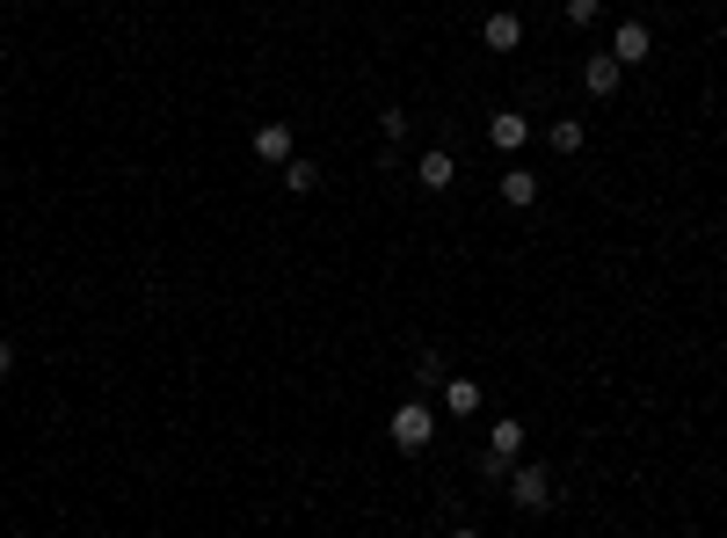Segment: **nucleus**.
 Listing matches in <instances>:
<instances>
[{"mask_svg":"<svg viewBox=\"0 0 727 538\" xmlns=\"http://www.w3.org/2000/svg\"><path fill=\"white\" fill-rule=\"evenodd\" d=\"M451 538H481V531H473V524H459V531H451Z\"/></svg>","mask_w":727,"mask_h":538,"instance_id":"obj_18","label":"nucleus"},{"mask_svg":"<svg viewBox=\"0 0 727 538\" xmlns=\"http://www.w3.org/2000/svg\"><path fill=\"white\" fill-rule=\"evenodd\" d=\"M524 139H532V124L516 117V110H495V117H487V146L495 153H516Z\"/></svg>","mask_w":727,"mask_h":538,"instance_id":"obj_6","label":"nucleus"},{"mask_svg":"<svg viewBox=\"0 0 727 538\" xmlns=\"http://www.w3.org/2000/svg\"><path fill=\"white\" fill-rule=\"evenodd\" d=\"M582 88H589V95H618V88H626V66H618L611 51H589V66H582Z\"/></svg>","mask_w":727,"mask_h":538,"instance_id":"obj_4","label":"nucleus"},{"mask_svg":"<svg viewBox=\"0 0 727 538\" xmlns=\"http://www.w3.org/2000/svg\"><path fill=\"white\" fill-rule=\"evenodd\" d=\"M291 153H298V139H291V124H263V131H255V161H269V168H284Z\"/></svg>","mask_w":727,"mask_h":538,"instance_id":"obj_7","label":"nucleus"},{"mask_svg":"<svg viewBox=\"0 0 727 538\" xmlns=\"http://www.w3.org/2000/svg\"><path fill=\"white\" fill-rule=\"evenodd\" d=\"M648 51H654V29L648 23H618V29H611V59H618V66H640Z\"/></svg>","mask_w":727,"mask_h":538,"instance_id":"obj_3","label":"nucleus"},{"mask_svg":"<svg viewBox=\"0 0 727 538\" xmlns=\"http://www.w3.org/2000/svg\"><path fill=\"white\" fill-rule=\"evenodd\" d=\"M444 379H451V371H444V349H422V357H414V386L430 393V386H444Z\"/></svg>","mask_w":727,"mask_h":538,"instance_id":"obj_13","label":"nucleus"},{"mask_svg":"<svg viewBox=\"0 0 727 538\" xmlns=\"http://www.w3.org/2000/svg\"><path fill=\"white\" fill-rule=\"evenodd\" d=\"M386 430H393V451H430L436 444V415L422 408V400H400Z\"/></svg>","mask_w":727,"mask_h":538,"instance_id":"obj_1","label":"nucleus"},{"mask_svg":"<svg viewBox=\"0 0 727 538\" xmlns=\"http://www.w3.org/2000/svg\"><path fill=\"white\" fill-rule=\"evenodd\" d=\"M444 415H481V386L473 379H444Z\"/></svg>","mask_w":727,"mask_h":538,"instance_id":"obj_10","label":"nucleus"},{"mask_svg":"<svg viewBox=\"0 0 727 538\" xmlns=\"http://www.w3.org/2000/svg\"><path fill=\"white\" fill-rule=\"evenodd\" d=\"M451 182H459V161H451L444 146H430L422 153V190H451Z\"/></svg>","mask_w":727,"mask_h":538,"instance_id":"obj_11","label":"nucleus"},{"mask_svg":"<svg viewBox=\"0 0 727 538\" xmlns=\"http://www.w3.org/2000/svg\"><path fill=\"white\" fill-rule=\"evenodd\" d=\"M502 204H509V212H532V204H538V175L532 168H509L502 175Z\"/></svg>","mask_w":727,"mask_h":538,"instance_id":"obj_9","label":"nucleus"},{"mask_svg":"<svg viewBox=\"0 0 727 538\" xmlns=\"http://www.w3.org/2000/svg\"><path fill=\"white\" fill-rule=\"evenodd\" d=\"M546 146H553V153H582V124H575V117H560L553 131H546Z\"/></svg>","mask_w":727,"mask_h":538,"instance_id":"obj_14","label":"nucleus"},{"mask_svg":"<svg viewBox=\"0 0 727 538\" xmlns=\"http://www.w3.org/2000/svg\"><path fill=\"white\" fill-rule=\"evenodd\" d=\"M284 182H291L298 196H314V190H320V161H298V153H291V161H284Z\"/></svg>","mask_w":727,"mask_h":538,"instance_id":"obj_12","label":"nucleus"},{"mask_svg":"<svg viewBox=\"0 0 727 538\" xmlns=\"http://www.w3.org/2000/svg\"><path fill=\"white\" fill-rule=\"evenodd\" d=\"M8 371H15V343H8V335H0V379H8Z\"/></svg>","mask_w":727,"mask_h":538,"instance_id":"obj_17","label":"nucleus"},{"mask_svg":"<svg viewBox=\"0 0 727 538\" xmlns=\"http://www.w3.org/2000/svg\"><path fill=\"white\" fill-rule=\"evenodd\" d=\"M481 44L495 51V59H509V51L524 44V23H516L509 8H495V15H487V23H481Z\"/></svg>","mask_w":727,"mask_h":538,"instance_id":"obj_5","label":"nucleus"},{"mask_svg":"<svg viewBox=\"0 0 727 538\" xmlns=\"http://www.w3.org/2000/svg\"><path fill=\"white\" fill-rule=\"evenodd\" d=\"M516 451H524V422H516V415H502L495 430H487V459L516 465Z\"/></svg>","mask_w":727,"mask_h":538,"instance_id":"obj_8","label":"nucleus"},{"mask_svg":"<svg viewBox=\"0 0 727 538\" xmlns=\"http://www.w3.org/2000/svg\"><path fill=\"white\" fill-rule=\"evenodd\" d=\"M379 131H386V146H400V139H408V110H400V102H393L386 117H379Z\"/></svg>","mask_w":727,"mask_h":538,"instance_id":"obj_15","label":"nucleus"},{"mask_svg":"<svg viewBox=\"0 0 727 538\" xmlns=\"http://www.w3.org/2000/svg\"><path fill=\"white\" fill-rule=\"evenodd\" d=\"M567 23L589 29V23H597V0H567Z\"/></svg>","mask_w":727,"mask_h":538,"instance_id":"obj_16","label":"nucleus"},{"mask_svg":"<svg viewBox=\"0 0 727 538\" xmlns=\"http://www.w3.org/2000/svg\"><path fill=\"white\" fill-rule=\"evenodd\" d=\"M502 488H509V502H516V510H538V516L553 510V473H546V465H509Z\"/></svg>","mask_w":727,"mask_h":538,"instance_id":"obj_2","label":"nucleus"}]
</instances>
